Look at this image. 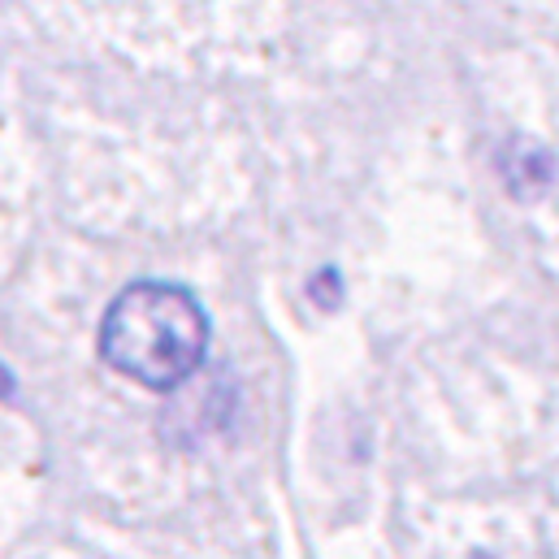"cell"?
Segmentation results:
<instances>
[{
  "label": "cell",
  "mask_w": 559,
  "mask_h": 559,
  "mask_svg": "<svg viewBox=\"0 0 559 559\" xmlns=\"http://www.w3.org/2000/svg\"><path fill=\"white\" fill-rule=\"evenodd\" d=\"M209 352V317L187 286L135 282L100 321V356L147 391L182 386Z\"/></svg>",
  "instance_id": "6da1fadb"
},
{
  "label": "cell",
  "mask_w": 559,
  "mask_h": 559,
  "mask_svg": "<svg viewBox=\"0 0 559 559\" xmlns=\"http://www.w3.org/2000/svg\"><path fill=\"white\" fill-rule=\"evenodd\" d=\"M503 178H508V187H512L516 195H534V191H543L547 178H551V156H547L543 147H534V143L512 140L508 152H503Z\"/></svg>",
  "instance_id": "7a4b0ae2"
}]
</instances>
